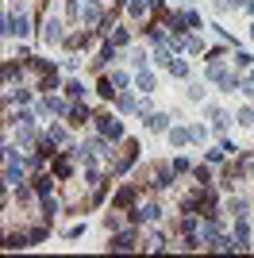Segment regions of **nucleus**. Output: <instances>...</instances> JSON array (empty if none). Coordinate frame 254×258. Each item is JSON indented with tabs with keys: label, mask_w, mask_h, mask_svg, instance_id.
<instances>
[{
	"label": "nucleus",
	"mask_w": 254,
	"mask_h": 258,
	"mask_svg": "<svg viewBox=\"0 0 254 258\" xmlns=\"http://www.w3.org/2000/svg\"><path fill=\"white\" fill-rule=\"evenodd\" d=\"M169 73H173V77H185V73H189V66H185V62H173V58H169Z\"/></svg>",
	"instance_id": "12"
},
{
	"label": "nucleus",
	"mask_w": 254,
	"mask_h": 258,
	"mask_svg": "<svg viewBox=\"0 0 254 258\" xmlns=\"http://www.w3.org/2000/svg\"><path fill=\"white\" fill-rule=\"evenodd\" d=\"M66 93H70V97H81L85 89H81V81H70V85H66Z\"/></svg>",
	"instance_id": "19"
},
{
	"label": "nucleus",
	"mask_w": 254,
	"mask_h": 258,
	"mask_svg": "<svg viewBox=\"0 0 254 258\" xmlns=\"http://www.w3.org/2000/svg\"><path fill=\"white\" fill-rule=\"evenodd\" d=\"M81 19H85V23H96V19H100V8H96V4H85V8H81Z\"/></svg>",
	"instance_id": "8"
},
{
	"label": "nucleus",
	"mask_w": 254,
	"mask_h": 258,
	"mask_svg": "<svg viewBox=\"0 0 254 258\" xmlns=\"http://www.w3.org/2000/svg\"><path fill=\"white\" fill-rule=\"evenodd\" d=\"M120 108H123V112H127V108H135V97H131V93H123V97H120Z\"/></svg>",
	"instance_id": "20"
},
{
	"label": "nucleus",
	"mask_w": 254,
	"mask_h": 258,
	"mask_svg": "<svg viewBox=\"0 0 254 258\" xmlns=\"http://www.w3.org/2000/svg\"><path fill=\"white\" fill-rule=\"evenodd\" d=\"M85 120H89V108L85 104H74L70 108V124H85Z\"/></svg>",
	"instance_id": "7"
},
{
	"label": "nucleus",
	"mask_w": 254,
	"mask_h": 258,
	"mask_svg": "<svg viewBox=\"0 0 254 258\" xmlns=\"http://www.w3.org/2000/svg\"><path fill=\"white\" fill-rule=\"evenodd\" d=\"M4 31H8V35H19V39H23V35L31 31V27H27V15H15V12H12L8 19H4Z\"/></svg>",
	"instance_id": "3"
},
{
	"label": "nucleus",
	"mask_w": 254,
	"mask_h": 258,
	"mask_svg": "<svg viewBox=\"0 0 254 258\" xmlns=\"http://www.w3.org/2000/svg\"><path fill=\"white\" fill-rule=\"evenodd\" d=\"M189 139H193V131H185V128H173V131H169V143H173V146H185Z\"/></svg>",
	"instance_id": "6"
},
{
	"label": "nucleus",
	"mask_w": 254,
	"mask_h": 258,
	"mask_svg": "<svg viewBox=\"0 0 254 258\" xmlns=\"http://www.w3.org/2000/svg\"><path fill=\"white\" fill-rule=\"evenodd\" d=\"M239 124H243V128H254V108H243V112H239Z\"/></svg>",
	"instance_id": "14"
},
{
	"label": "nucleus",
	"mask_w": 254,
	"mask_h": 258,
	"mask_svg": "<svg viewBox=\"0 0 254 258\" xmlns=\"http://www.w3.org/2000/svg\"><path fill=\"white\" fill-rule=\"evenodd\" d=\"M96 128H100V135H108V139H120L123 135V124L116 116H96Z\"/></svg>",
	"instance_id": "2"
},
{
	"label": "nucleus",
	"mask_w": 254,
	"mask_h": 258,
	"mask_svg": "<svg viewBox=\"0 0 254 258\" xmlns=\"http://www.w3.org/2000/svg\"><path fill=\"white\" fill-rule=\"evenodd\" d=\"M200 239H204V243H216V239H220V228H216V224H204V231H200Z\"/></svg>",
	"instance_id": "9"
},
{
	"label": "nucleus",
	"mask_w": 254,
	"mask_h": 258,
	"mask_svg": "<svg viewBox=\"0 0 254 258\" xmlns=\"http://www.w3.org/2000/svg\"><path fill=\"white\" fill-rule=\"evenodd\" d=\"M139 89H154V77H150V73H147V70L139 73Z\"/></svg>",
	"instance_id": "16"
},
{
	"label": "nucleus",
	"mask_w": 254,
	"mask_h": 258,
	"mask_svg": "<svg viewBox=\"0 0 254 258\" xmlns=\"http://www.w3.org/2000/svg\"><path fill=\"white\" fill-rule=\"evenodd\" d=\"M135 201V189H120V193H116V204H131Z\"/></svg>",
	"instance_id": "13"
},
{
	"label": "nucleus",
	"mask_w": 254,
	"mask_h": 258,
	"mask_svg": "<svg viewBox=\"0 0 254 258\" xmlns=\"http://www.w3.org/2000/svg\"><path fill=\"white\" fill-rule=\"evenodd\" d=\"M131 247H135V235H131V231H123V235L112 239V251H131Z\"/></svg>",
	"instance_id": "5"
},
{
	"label": "nucleus",
	"mask_w": 254,
	"mask_h": 258,
	"mask_svg": "<svg viewBox=\"0 0 254 258\" xmlns=\"http://www.w3.org/2000/svg\"><path fill=\"white\" fill-rule=\"evenodd\" d=\"M231 212H235V216H247V201H231Z\"/></svg>",
	"instance_id": "21"
},
{
	"label": "nucleus",
	"mask_w": 254,
	"mask_h": 258,
	"mask_svg": "<svg viewBox=\"0 0 254 258\" xmlns=\"http://www.w3.org/2000/svg\"><path fill=\"white\" fill-rule=\"evenodd\" d=\"M166 128V116H150V131H162Z\"/></svg>",
	"instance_id": "17"
},
{
	"label": "nucleus",
	"mask_w": 254,
	"mask_h": 258,
	"mask_svg": "<svg viewBox=\"0 0 254 258\" xmlns=\"http://www.w3.org/2000/svg\"><path fill=\"white\" fill-rule=\"evenodd\" d=\"M43 39H46V43H58V39H62V23H58V19H46V23H43Z\"/></svg>",
	"instance_id": "4"
},
{
	"label": "nucleus",
	"mask_w": 254,
	"mask_h": 258,
	"mask_svg": "<svg viewBox=\"0 0 254 258\" xmlns=\"http://www.w3.org/2000/svg\"><path fill=\"white\" fill-rule=\"evenodd\" d=\"M147 8H150V0H135V4H131V15H147Z\"/></svg>",
	"instance_id": "15"
},
{
	"label": "nucleus",
	"mask_w": 254,
	"mask_h": 258,
	"mask_svg": "<svg viewBox=\"0 0 254 258\" xmlns=\"http://www.w3.org/2000/svg\"><path fill=\"white\" fill-rule=\"evenodd\" d=\"M4 158H8V170H4V181L8 185H19V173H23V162H19V154H15L12 146L4 150Z\"/></svg>",
	"instance_id": "1"
},
{
	"label": "nucleus",
	"mask_w": 254,
	"mask_h": 258,
	"mask_svg": "<svg viewBox=\"0 0 254 258\" xmlns=\"http://www.w3.org/2000/svg\"><path fill=\"white\" fill-rule=\"evenodd\" d=\"M96 93H100V97H112V93H116V89H112V77H108V81H100V89H96Z\"/></svg>",
	"instance_id": "18"
},
{
	"label": "nucleus",
	"mask_w": 254,
	"mask_h": 258,
	"mask_svg": "<svg viewBox=\"0 0 254 258\" xmlns=\"http://www.w3.org/2000/svg\"><path fill=\"white\" fill-rule=\"evenodd\" d=\"M208 116H212V124H216V128H227V120H231V116L220 112V108H208Z\"/></svg>",
	"instance_id": "11"
},
{
	"label": "nucleus",
	"mask_w": 254,
	"mask_h": 258,
	"mask_svg": "<svg viewBox=\"0 0 254 258\" xmlns=\"http://www.w3.org/2000/svg\"><path fill=\"white\" fill-rule=\"evenodd\" d=\"M70 170H74L70 158H58V162H54V177H70Z\"/></svg>",
	"instance_id": "10"
}]
</instances>
